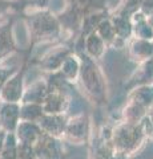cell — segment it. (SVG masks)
<instances>
[{
    "instance_id": "cell-17",
    "label": "cell",
    "mask_w": 153,
    "mask_h": 159,
    "mask_svg": "<svg viewBox=\"0 0 153 159\" xmlns=\"http://www.w3.org/2000/svg\"><path fill=\"white\" fill-rule=\"evenodd\" d=\"M95 32L103 39L104 43H111L116 37V32H115V28H113V24L111 20H101L98 23V25L96 27Z\"/></svg>"
},
{
    "instance_id": "cell-22",
    "label": "cell",
    "mask_w": 153,
    "mask_h": 159,
    "mask_svg": "<svg viewBox=\"0 0 153 159\" xmlns=\"http://www.w3.org/2000/svg\"><path fill=\"white\" fill-rule=\"evenodd\" d=\"M141 9L145 15H153V0H142Z\"/></svg>"
},
{
    "instance_id": "cell-23",
    "label": "cell",
    "mask_w": 153,
    "mask_h": 159,
    "mask_svg": "<svg viewBox=\"0 0 153 159\" xmlns=\"http://www.w3.org/2000/svg\"><path fill=\"white\" fill-rule=\"evenodd\" d=\"M4 138H6V131H0V152H2V148H3Z\"/></svg>"
},
{
    "instance_id": "cell-19",
    "label": "cell",
    "mask_w": 153,
    "mask_h": 159,
    "mask_svg": "<svg viewBox=\"0 0 153 159\" xmlns=\"http://www.w3.org/2000/svg\"><path fill=\"white\" fill-rule=\"evenodd\" d=\"M16 159H37L36 154H35V150H33V146L17 143Z\"/></svg>"
},
{
    "instance_id": "cell-9",
    "label": "cell",
    "mask_w": 153,
    "mask_h": 159,
    "mask_svg": "<svg viewBox=\"0 0 153 159\" xmlns=\"http://www.w3.org/2000/svg\"><path fill=\"white\" fill-rule=\"evenodd\" d=\"M15 51L16 41L13 36V19H9L0 24V64Z\"/></svg>"
},
{
    "instance_id": "cell-16",
    "label": "cell",
    "mask_w": 153,
    "mask_h": 159,
    "mask_svg": "<svg viewBox=\"0 0 153 159\" xmlns=\"http://www.w3.org/2000/svg\"><path fill=\"white\" fill-rule=\"evenodd\" d=\"M17 152V139L15 133H6L3 148L0 152V159H16Z\"/></svg>"
},
{
    "instance_id": "cell-8",
    "label": "cell",
    "mask_w": 153,
    "mask_h": 159,
    "mask_svg": "<svg viewBox=\"0 0 153 159\" xmlns=\"http://www.w3.org/2000/svg\"><path fill=\"white\" fill-rule=\"evenodd\" d=\"M20 122V106L19 103L3 102L0 106V126L3 131L15 133Z\"/></svg>"
},
{
    "instance_id": "cell-7",
    "label": "cell",
    "mask_w": 153,
    "mask_h": 159,
    "mask_svg": "<svg viewBox=\"0 0 153 159\" xmlns=\"http://www.w3.org/2000/svg\"><path fill=\"white\" fill-rule=\"evenodd\" d=\"M41 131L47 135L60 138L63 137L67 126V119L63 114H44L37 122Z\"/></svg>"
},
{
    "instance_id": "cell-3",
    "label": "cell",
    "mask_w": 153,
    "mask_h": 159,
    "mask_svg": "<svg viewBox=\"0 0 153 159\" xmlns=\"http://www.w3.org/2000/svg\"><path fill=\"white\" fill-rule=\"evenodd\" d=\"M81 58L83 65L80 66V76L83 89H85V93L93 102H107L105 84L101 73L98 72V68L95 65V62L92 61L89 56H84Z\"/></svg>"
},
{
    "instance_id": "cell-5",
    "label": "cell",
    "mask_w": 153,
    "mask_h": 159,
    "mask_svg": "<svg viewBox=\"0 0 153 159\" xmlns=\"http://www.w3.org/2000/svg\"><path fill=\"white\" fill-rule=\"evenodd\" d=\"M37 159H63L64 146L60 138H55L47 134H41L40 138L33 145Z\"/></svg>"
},
{
    "instance_id": "cell-2",
    "label": "cell",
    "mask_w": 153,
    "mask_h": 159,
    "mask_svg": "<svg viewBox=\"0 0 153 159\" xmlns=\"http://www.w3.org/2000/svg\"><path fill=\"white\" fill-rule=\"evenodd\" d=\"M27 23L31 31L32 44L52 40L60 34V20L47 11H37L27 15Z\"/></svg>"
},
{
    "instance_id": "cell-21",
    "label": "cell",
    "mask_w": 153,
    "mask_h": 159,
    "mask_svg": "<svg viewBox=\"0 0 153 159\" xmlns=\"http://www.w3.org/2000/svg\"><path fill=\"white\" fill-rule=\"evenodd\" d=\"M11 9H15V3L9 0H0V15L7 13Z\"/></svg>"
},
{
    "instance_id": "cell-13",
    "label": "cell",
    "mask_w": 153,
    "mask_h": 159,
    "mask_svg": "<svg viewBox=\"0 0 153 159\" xmlns=\"http://www.w3.org/2000/svg\"><path fill=\"white\" fill-rule=\"evenodd\" d=\"M44 116L43 106L40 103H23L20 106V121L37 123Z\"/></svg>"
},
{
    "instance_id": "cell-1",
    "label": "cell",
    "mask_w": 153,
    "mask_h": 159,
    "mask_svg": "<svg viewBox=\"0 0 153 159\" xmlns=\"http://www.w3.org/2000/svg\"><path fill=\"white\" fill-rule=\"evenodd\" d=\"M145 133L140 123L122 122L118 125L112 134L111 146L115 152L122 155H131L141 146Z\"/></svg>"
},
{
    "instance_id": "cell-11",
    "label": "cell",
    "mask_w": 153,
    "mask_h": 159,
    "mask_svg": "<svg viewBox=\"0 0 153 159\" xmlns=\"http://www.w3.org/2000/svg\"><path fill=\"white\" fill-rule=\"evenodd\" d=\"M41 106L44 114H63L68 106V101L61 92H48Z\"/></svg>"
},
{
    "instance_id": "cell-20",
    "label": "cell",
    "mask_w": 153,
    "mask_h": 159,
    "mask_svg": "<svg viewBox=\"0 0 153 159\" xmlns=\"http://www.w3.org/2000/svg\"><path fill=\"white\" fill-rule=\"evenodd\" d=\"M16 72L15 70V68H0V92H2V89L4 86V84L7 82V80L12 76V74Z\"/></svg>"
},
{
    "instance_id": "cell-18",
    "label": "cell",
    "mask_w": 153,
    "mask_h": 159,
    "mask_svg": "<svg viewBox=\"0 0 153 159\" xmlns=\"http://www.w3.org/2000/svg\"><path fill=\"white\" fill-rule=\"evenodd\" d=\"M48 4V0H17L15 2V11H24V9H39L41 11Z\"/></svg>"
},
{
    "instance_id": "cell-15",
    "label": "cell",
    "mask_w": 153,
    "mask_h": 159,
    "mask_svg": "<svg viewBox=\"0 0 153 159\" xmlns=\"http://www.w3.org/2000/svg\"><path fill=\"white\" fill-rule=\"evenodd\" d=\"M84 43H85V51L91 57H98L104 52V41L96 32L88 34Z\"/></svg>"
},
{
    "instance_id": "cell-12",
    "label": "cell",
    "mask_w": 153,
    "mask_h": 159,
    "mask_svg": "<svg viewBox=\"0 0 153 159\" xmlns=\"http://www.w3.org/2000/svg\"><path fill=\"white\" fill-rule=\"evenodd\" d=\"M48 94V86L44 82H36L24 92L22 102L23 103H43L44 98Z\"/></svg>"
},
{
    "instance_id": "cell-4",
    "label": "cell",
    "mask_w": 153,
    "mask_h": 159,
    "mask_svg": "<svg viewBox=\"0 0 153 159\" xmlns=\"http://www.w3.org/2000/svg\"><path fill=\"white\" fill-rule=\"evenodd\" d=\"M29 57L26 56L24 58V64L22 68L16 70L11 77L7 80V82L4 84V86L0 92V98L3 102H8V103H19L23 98L24 94V88H23V80H24V74L27 70V64H28Z\"/></svg>"
},
{
    "instance_id": "cell-10",
    "label": "cell",
    "mask_w": 153,
    "mask_h": 159,
    "mask_svg": "<svg viewBox=\"0 0 153 159\" xmlns=\"http://www.w3.org/2000/svg\"><path fill=\"white\" fill-rule=\"evenodd\" d=\"M41 134H43L41 129L39 127L37 123H33V122L20 121L16 127V130H15V137L17 139V143L28 145V146L35 145Z\"/></svg>"
},
{
    "instance_id": "cell-6",
    "label": "cell",
    "mask_w": 153,
    "mask_h": 159,
    "mask_svg": "<svg viewBox=\"0 0 153 159\" xmlns=\"http://www.w3.org/2000/svg\"><path fill=\"white\" fill-rule=\"evenodd\" d=\"M88 135H89V127H88V121L84 118V116L75 117L71 121H67L63 137L68 142L75 143V145H81V143L87 142Z\"/></svg>"
},
{
    "instance_id": "cell-14",
    "label": "cell",
    "mask_w": 153,
    "mask_h": 159,
    "mask_svg": "<svg viewBox=\"0 0 153 159\" xmlns=\"http://www.w3.org/2000/svg\"><path fill=\"white\" fill-rule=\"evenodd\" d=\"M132 101L139 103L140 106L149 109L153 105V86L152 85H144L136 89L132 96Z\"/></svg>"
}]
</instances>
